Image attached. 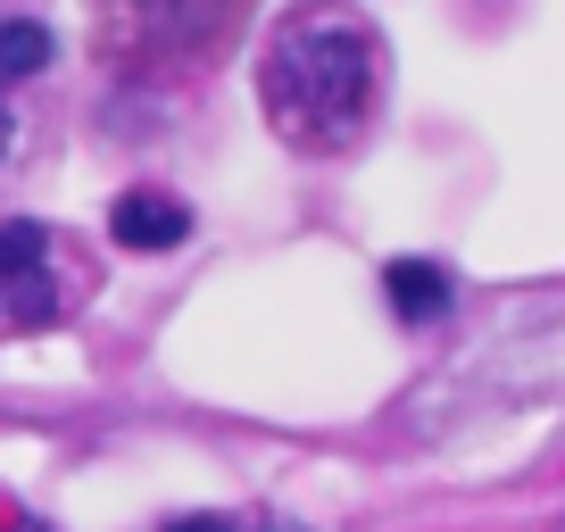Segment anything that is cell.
<instances>
[{"mask_svg": "<svg viewBox=\"0 0 565 532\" xmlns=\"http://www.w3.org/2000/svg\"><path fill=\"white\" fill-rule=\"evenodd\" d=\"M374 92H383V34L366 25V9L300 0V9L275 18L266 58H258V100H266V125L291 150H308V159L350 150Z\"/></svg>", "mask_w": 565, "mask_h": 532, "instance_id": "cell-1", "label": "cell"}, {"mask_svg": "<svg viewBox=\"0 0 565 532\" xmlns=\"http://www.w3.org/2000/svg\"><path fill=\"white\" fill-rule=\"evenodd\" d=\"M0 308L9 324H51L58 317V284H51V233L34 216L0 225Z\"/></svg>", "mask_w": 565, "mask_h": 532, "instance_id": "cell-2", "label": "cell"}, {"mask_svg": "<svg viewBox=\"0 0 565 532\" xmlns=\"http://www.w3.org/2000/svg\"><path fill=\"white\" fill-rule=\"evenodd\" d=\"M108 242L117 249H175V242H192V209L175 192H125L108 209Z\"/></svg>", "mask_w": 565, "mask_h": 532, "instance_id": "cell-3", "label": "cell"}, {"mask_svg": "<svg viewBox=\"0 0 565 532\" xmlns=\"http://www.w3.org/2000/svg\"><path fill=\"white\" fill-rule=\"evenodd\" d=\"M383 291H391V308H399L407 324H441V317H449V300H458V284H449L433 258H391Z\"/></svg>", "mask_w": 565, "mask_h": 532, "instance_id": "cell-4", "label": "cell"}, {"mask_svg": "<svg viewBox=\"0 0 565 532\" xmlns=\"http://www.w3.org/2000/svg\"><path fill=\"white\" fill-rule=\"evenodd\" d=\"M51 58H58L51 25H34V18H0V92H9V84H34Z\"/></svg>", "mask_w": 565, "mask_h": 532, "instance_id": "cell-5", "label": "cell"}, {"mask_svg": "<svg viewBox=\"0 0 565 532\" xmlns=\"http://www.w3.org/2000/svg\"><path fill=\"white\" fill-rule=\"evenodd\" d=\"M167 532H242V515H175Z\"/></svg>", "mask_w": 565, "mask_h": 532, "instance_id": "cell-6", "label": "cell"}, {"mask_svg": "<svg viewBox=\"0 0 565 532\" xmlns=\"http://www.w3.org/2000/svg\"><path fill=\"white\" fill-rule=\"evenodd\" d=\"M9 142H18V117H9V100H0V159H9Z\"/></svg>", "mask_w": 565, "mask_h": 532, "instance_id": "cell-7", "label": "cell"}, {"mask_svg": "<svg viewBox=\"0 0 565 532\" xmlns=\"http://www.w3.org/2000/svg\"><path fill=\"white\" fill-rule=\"evenodd\" d=\"M266 532H308V524H266Z\"/></svg>", "mask_w": 565, "mask_h": 532, "instance_id": "cell-8", "label": "cell"}, {"mask_svg": "<svg viewBox=\"0 0 565 532\" xmlns=\"http://www.w3.org/2000/svg\"><path fill=\"white\" fill-rule=\"evenodd\" d=\"M18 532H51V524H18Z\"/></svg>", "mask_w": 565, "mask_h": 532, "instance_id": "cell-9", "label": "cell"}]
</instances>
